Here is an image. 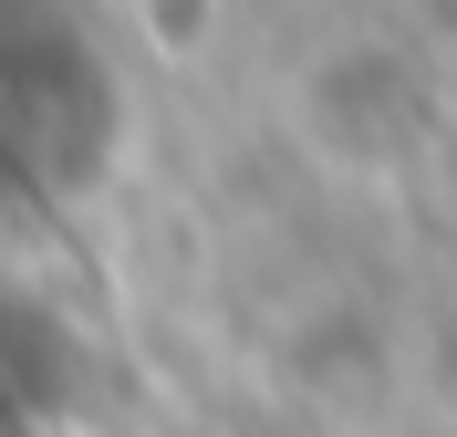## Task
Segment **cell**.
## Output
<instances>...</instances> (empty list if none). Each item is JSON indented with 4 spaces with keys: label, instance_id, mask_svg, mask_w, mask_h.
Listing matches in <instances>:
<instances>
[{
    "label": "cell",
    "instance_id": "obj_1",
    "mask_svg": "<svg viewBox=\"0 0 457 437\" xmlns=\"http://www.w3.org/2000/svg\"><path fill=\"white\" fill-rule=\"evenodd\" d=\"M84 136H94V73L73 31L42 0H0V177L84 167Z\"/></svg>",
    "mask_w": 457,
    "mask_h": 437
}]
</instances>
